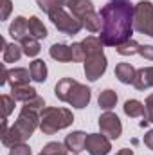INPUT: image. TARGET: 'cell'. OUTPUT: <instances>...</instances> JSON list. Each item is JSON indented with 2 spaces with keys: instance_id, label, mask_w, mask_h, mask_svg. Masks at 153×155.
I'll use <instances>...</instances> for the list:
<instances>
[{
  "instance_id": "f1b7e54d",
  "label": "cell",
  "mask_w": 153,
  "mask_h": 155,
  "mask_svg": "<svg viewBox=\"0 0 153 155\" xmlns=\"http://www.w3.org/2000/svg\"><path fill=\"white\" fill-rule=\"evenodd\" d=\"M0 101H2V112H4V117H9V114L15 110V99L11 97V96H7V94H4L2 97H0Z\"/></svg>"
},
{
  "instance_id": "83f0119b",
  "label": "cell",
  "mask_w": 153,
  "mask_h": 155,
  "mask_svg": "<svg viewBox=\"0 0 153 155\" xmlns=\"http://www.w3.org/2000/svg\"><path fill=\"white\" fill-rule=\"evenodd\" d=\"M150 123H153V94H150L144 101V119L141 121V126L144 128Z\"/></svg>"
},
{
  "instance_id": "4dcf8cb0",
  "label": "cell",
  "mask_w": 153,
  "mask_h": 155,
  "mask_svg": "<svg viewBox=\"0 0 153 155\" xmlns=\"http://www.w3.org/2000/svg\"><path fill=\"white\" fill-rule=\"evenodd\" d=\"M24 107H27V108H33V110H36V112H41V110L45 108V101H43V97L36 96L34 99H31V101L24 103Z\"/></svg>"
},
{
  "instance_id": "e575fe53",
  "label": "cell",
  "mask_w": 153,
  "mask_h": 155,
  "mask_svg": "<svg viewBox=\"0 0 153 155\" xmlns=\"http://www.w3.org/2000/svg\"><path fill=\"white\" fill-rule=\"evenodd\" d=\"M144 144H146L150 150H153V130H150V132L144 135Z\"/></svg>"
},
{
  "instance_id": "d6986e66",
  "label": "cell",
  "mask_w": 153,
  "mask_h": 155,
  "mask_svg": "<svg viewBox=\"0 0 153 155\" xmlns=\"http://www.w3.org/2000/svg\"><path fill=\"white\" fill-rule=\"evenodd\" d=\"M20 45H22L24 54L29 56V58H34L40 52V49H41L38 38H34V36H25V38H22L20 40Z\"/></svg>"
},
{
  "instance_id": "44dd1931",
  "label": "cell",
  "mask_w": 153,
  "mask_h": 155,
  "mask_svg": "<svg viewBox=\"0 0 153 155\" xmlns=\"http://www.w3.org/2000/svg\"><path fill=\"white\" fill-rule=\"evenodd\" d=\"M83 49H85V54L86 56H92V54H99L103 52V41L96 36H86V38L81 41Z\"/></svg>"
},
{
  "instance_id": "8fae6325",
  "label": "cell",
  "mask_w": 153,
  "mask_h": 155,
  "mask_svg": "<svg viewBox=\"0 0 153 155\" xmlns=\"http://www.w3.org/2000/svg\"><path fill=\"white\" fill-rule=\"evenodd\" d=\"M27 33H29V20L24 18V16H16V18L13 20V24L9 25V35H11V38L20 41L22 38L27 36Z\"/></svg>"
},
{
  "instance_id": "1f68e13d",
  "label": "cell",
  "mask_w": 153,
  "mask_h": 155,
  "mask_svg": "<svg viewBox=\"0 0 153 155\" xmlns=\"http://www.w3.org/2000/svg\"><path fill=\"white\" fill-rule=\"evenodd\" d=\"M9 155H31V148L22 143V144H15L11 150H9Z\"/></svg>"
},
{
  "instance_id": "484cf974",
  "label": "cell",
  "mask_w": 153,
  "mask_h": 155,
  "mask_svg": "<svg viewBox=\"0 0 153 155\" xmlns=\"http://www.w3.org/2000/svg\"><path fill=\"white\" fill-rule=\"evenodd\" d=\"M36 4H38L40 9L43 13H47V15H52V13H56V11L65 7L63 0H36Z\"/></svg>"
},
{
  "instance_id": "7402d4cb",
  "label": "cell",
  "mask_w": 153,
  "mask_h": 155,
  "mask_svg": "<svg viewBox=\"0 0 153 155\" xmlns=\"http://www.w3.org/2000/svg\"><path fill=\"white\" fill-rule=\"evenodd\" d=\"M97 103H99V107H101L103 110H112L115 105H117V94H115L114 90L106 88V90H103V92L99 94Z\"/></svg>"
},
{
  "instance_id": "5bb4252c",
  "label": "cell",
  "mask_w": 153,
  "mask_h": 155,
  "mask_svg": "<svg viewBox=\"0 0 153 155\" xmlns=\"http://www.w3.org/2000/svg\"><path fill=\"white\" fill-rule=\"evenodd\" d=\"M49 54L52 60L61 61V63L72 61V49H70V45H65V43H54L49 49Z\"/></svg>"
},
{
  "instance_id": "2e32d148",
  "label": "cell",
  "mask_w": 153,
  "mask_h": 155,
  "mask_svg": "<svg viewBox=\"0 0 153 155\" xmlns=\"http://www.w3.org/2000/svg\"><path fill=\"white\" fill-rule=\"evenodd\" d=\"M2 47H4V56H2V60H4V63H15V61H18L20 60V56L24 54V51H22V45H18V43H7L5 40L2 38Z\"/></svg>"
},
{
  "instance_id": "7a4b0ae2",
  "label": "cell",
  "mask_w": 153,
  "mask_h": 155,
  "mask_svg": "<svg viewBox=\"0 0 153 155\" xmlns=\"http://www.w3.org/2000/svg\"><path fill=\"white\" fill-rule=\"evenodd\" d=\"M38 126H40V114L33 108L22 107L16 123L7 130L5 135H2V144L5 148H13L15 144H22L34 134V130Z\"/></svg>"
},
{
  "instance_id": "8d00e7d4",
  "label": "cell",
  "mask_w": 153,
  "mask_h": 155,
  "mask_svg": "<svg viewBox=\"0 0 153 155\" xmlns=\"http://www.w3.org/2000/svg\"><path fill=\"white\" fill-rule=\"evenodd\" d=\"M110 2H128V0H110Z\"/></svg>"
},
{
  "instance_id": "f546056e",
  "label": "cell",
  "mask_w": 153,
  "mask_h": 155,
  "mask_svg": "<svg viewBox=\"0 0 153 155\" xmlns=\"http://www.w3.org/2000/svg\"><path fill=\"white\" fill-rule=\"evenodd\" d=\"M70 49H72V61H85L86 54H85V49H83L81 41L79 43H72Z\"/></svg>"
},
{
  "instance_id": "5b68a950",
  "label": "cell",
  "mask_w": 153,
  "mask_h": 155,
  "mask_svg": "<svg viewBox=\"0 0 153 155\" xmlns=\"http://www.w3.org/2000/svg\"><path fill=\"white\" fill-rule=\"evenodd\" d=\"M133 29L153 38V4L150 0H141L133 5Z\"/></svg>"
},
{
  "instance_id": "ba28073f",
  "label": "cell",
  "mask_w": 153,
  "mask_h": 155,
  "mask_svg": "<svg viewBox=\"0 0 153 155\" xmlns=\"http://www.w3.org/2000/svg\"><path fill=\"white\" fill-rule=\"evenodd\" d=\"M99 128H101V134L106 135L108 139H119L121 134H122L121 119L115 116L114 112H110V110L101 114V117H99Z\"/></svg>"
},
{
  "instance_id": "ac0fdd59",
  "label": "cell",
  "mask_w": 153,
  "mask_h": 155,
  "mask_svg": "<svg viewBox=\"0 0 153 155\" xmlns=\"http://www.w3.org/2000/svg\"><path fill=\"white\" fill-rule=\"evenodd\" d=\"M81 22H83V27L86 29V31H90V33H101V27H103V22H101V16L97 15V13H88V15H85L83 18H81Z\"/></svg>"
},
{
  "instance_id": "e0dca14e",
  "label": "cell",
  "mask_w": 153,
  "mask_h": 155,
  "mask_svg": "<svg viewBox=\"0 0 153 155\" xmlns=\"http://www.w3.org/2000/svg\"><path fill=\"white\" fill-rule=\"evenodd\" d=\"M29 79H33V78H31V71H27V69L18 67V69L7 71V83L11 87H15V85H29Z\"/></svg>"
},
{
  "instance_id": "9c48e42d",
  "label": "cell",
  "mask_w": 153,
  "mask_h": 155,
  "mask_svg": "<svg viewBox=\"0 0 153 155\" xmlns=\"http://www.w3.org/2000/svg\"><path fill=\"white\" fill-rule=\"evenodd\" d=\"M85 148L90 155H108L112 150V144L110 139L103 134H88Z\"/></svg>"
},
{
  "instance_id": "4316f807",
  "label": "cell",
  "mask_w": 153,
  "mask_h": 155,
  "mask_svg": "<svg viewBox=\"0 0 153 155\" xmlns=\"http://www.w3.org/2000/svg\"><path fill=\"white\" fill-rule=\"evenodd\" d=\"M139 47H141V43H137L135 40H128V41L117 45L115 51H117L121 56H132V54H139Z\"/></svg>"
},
{
  "instance_id": "4fadbf2b",
  "label": "cell",
  "mask_w": 153,
  "mask_h": 155,
  "mask_svg": "<svg viewBox=\"0 0 153 155\" xmlns=\"http://www.w3.org/2000/svg\"><path fill=\"white\" fill-rule=\"evenodd\" d=\"M133 87L137 90H146V88L153 87V67H142V69H139L137 74H135Z\"/></svg>"
},
{
  "instance_id": "30bf717a",
  "label": "cell",
  "mask_w": 153,
  "mask_h": 155,
  "mask_svg": "<svg viewBox=\"0 0 153 155\" xmlns=\"http://www.w3.org/2000/svg\"><path fill=\"white\" fill-rule=\"evenodd\" d=\"M85 143H86V134L79 132V130L65 137V146L70 153H79L81 150H85Z\"/></svg>"
},
{
  "instance_id": "d6a6232c",
  "label": "cell",
  "mask_w": 153,
  "mask_h": 155,
  "mask_svg": "<svg viewBox=\"0 0 153 155\" xmlns=\"http://www.w3.org/2000/svg\"><path fill=\"white\" fill-rule=\"evenodd\" d=\"M139 54L146 60L153 61V45H141L139 47Z\"/></svg>"
},
{
  "instance_id": "3957f363",
  "label": "cell",
  "mask_w": 153,
  "mask_h": 155,
  "mask_svg": "<svg viewBox=\"0 0 153 155\" xmlns=\"http://www.w3.org/2000/svg\"><path fill=\"white\" fill-rule=\"evenodd\" d=\"M54 94L60 101L69 103L74 108H85L90 103V88L86 85H81L74 78H63L56 83L54 87Z\"/></svg>"
},
{
  "instance_id": "d590c367",
  "label": "cell",
  "mask_w": 153,
  "mask_h": 155,
  "mask_svg": "<svg viewBox=\"0 0 153 155\" xmlns=\"http://www.w3.org/2000/svg\"><path fill=\"white\" fill-rule=\"evenodd\" d=\"M115 155H133V152H132L130 148H122V150H119Z\"/></svg>"
},
{
  "instance_id": "8992f818",
  "label": "cell",
  "mask_w": 153,
  "mask_h": 155,
  "mask_svg": "<svg viewBox=\"0 0 153 155\" xmlns=\"http://www.w3.org/2000/svg\"><path fill=\"white\" fill-rule=\"evenodd\" d=\"M49 18H50V22L54 24V27H56L58 31H61V33H65V35H70V36H72V35H77V33L81 31V27H83V22H81L77 16L67 13L65 9H60V11L49 15Z\"/></svg>"
},
{
  "instance_id": "9a60e30c",
  "label": "cell",
  "mask_w": 153,
  "mask_h": 155,
  "mask_svg": "<svg viewBox=\"0 0 153 155\" xmlns=\"http://www.w3.org/2000/svg\"><path fill=\"white\" fill-rule=\"evenodd\" d=\"M135 74H137V71L133 69V65H130V63H117L115 65V78L121 81V83H124V85H133V81H135Z\"/></svg>"
},
{
  "instance_id": "52a82bcc",
  "label": "cell",
  "mask_w": 153,
  "mask_h": 155,
  "mask_svg": "<svg viewBox=\"0 0 153 155\" xmlns=\"http://www.w3.org/2000/svg\"><path fill=\"white\" fill-rule=\"evenodd\" d=\"M106 63H108V61H106L105 52L86 56L85 61H83V69H85V76H86V79H88V81H97L99 78L105 74Z\"/></svg>"
},
{
  "instance_id": "277c9868",
  "label": "cell",
  "mask_w": 153,
  "mask_h": 155,
  "mask_svg": "<svg viewBox=\"0 0 153 155\" xmlns=\"http://www.w3.org/2000/svg\"><path fill=\"white\" fill-rule=\"evenodd\" d=\"M74 123V116L69 108H56V107H45L40 112V130L45 135H52Z\"/></svg>"
},
{
  "instance_id": "d4e9b609",
  "label": "cell",
  "mask_w": 153,
  "mask_h": 155,
  "mask_svg": "<svg viewBox=\"0 0 153 155\" xmlns=\"http://www.w3.org/2000/svg\"><path fill=\"white\" fill-rule=\"evenodd\" d=\"M40 155H77V153H70L67 150L65 143H49V144L43 146Z\"/></svg>"
},
{
  "instance_id": "ffe728a7",
  "label": "cell",
  "mask_w": 153,
  "mask_h": 155,
  "mask_svg": "<svg viewBox=\"0 0 153 155\" xmlns=\"http://www.w3.org/2000/svg\"><path fill=\"white\" fill-rule=\"evenodd\" d=\"M29 71H31V78L38 83H43L47 79V65L43 60H34L29 65Z\"/></svg>"
},
{
  "instance_id": "836d02e7",
  "label": "cell",
  "mask_w": 153,
  "mask_h": 155,
  "mask_svg": "<svg viewBox=\"0 0 153 155\" xmlns=\"http://www.w3.org/2000/svg\"><path fill=\"white\" fill-rule=\"evenodd\" d=\"M11 9H13V4H11V0H4V11H2V20H7V16H9Z\"/></svg>"
},
{
  "instance_id": "603a6c76",
  "label": "cell",
  "mask_w": 153,
  "mask_h": 155,
  "mask_svg": "<svg viewBox=\"0 0 153 155\" xmlns=\"http://www.w3.org/2000/svg\"><path fill=\"white\" fill-rule=\"evenodd\" d=\"M122 110H124V114L128 117H141L144 116V103H141L137 99H128L124 103Z\"/></svg>"
},
{
  "instance_id": "6da1fadb",
  "label": "cell",
  "mask_w": 153,
  "mask_h": 155,
  "mask_svg": "<svg viewBox=\"0 0 153 155\" xmlns=\"http://www.w3.org/2000/svg\"><path fill=\"white\" fill-rule=\"evenodd\" d=\"M101 35L99 40L106 47H117L133 35V5L130 2H108L101 7Z\"/></svg>"
},
{
  "instance_id": "cb8c5ba5",
  "label": "cell",
  "mask_w": 153,
  "mask_h": 155,
  "mask_svg": "<svg viewBox=\"0 0 153 155\" xmlns=\"http://www.w3.org/2000/svg\"><path fill=\"white\" fill-rule=\"evenodd\" d=\"M29 35L38 40L47 36V27L41 24V20H40L38 16H31L29 18Z\"/></svg>"
},
{
  "instance_id": "7c38bea8",
  "label": "cell",
  "mask_w": 153,
  "mask_h": 155,
  "mask_svg": "<svg viewBox=\"0 0 153 155\" xmlns=\"http://www.w3.org/2000/svg\"><path fill=\"white\" fill-rule=\"evenodd\" d=\"M38 94L36 90L31 87V85H15L11 87V97L15 101H22V103H27L31 99H34Z\"/></svg>"
}]
</instances>
